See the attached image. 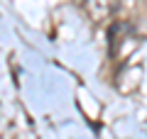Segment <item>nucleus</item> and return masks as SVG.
Here are the masks:
<instances>
[{"mask_svg":"<svg viewBox=\"0 0 147 139\" xmlns=\"http://www.w3.org/2000/svg\"><path fill=\"white\" fill-rule=\"evenodd\" d=\"M86 10L93 20H105L115 10V0H86Z\"/></svg>","mask_w":147,"mask_h":139,"instance_id":"obj_1","label":"nucleus"}]
</instances>
